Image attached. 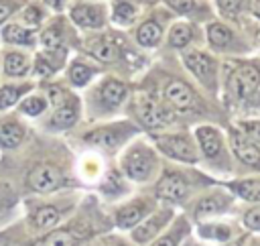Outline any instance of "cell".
Instances as JSON below:
<instances>
[{"label":"cell","instance_id":"cell-1","mask_svg":"<svg viewBox=\"0 0 260 246\" xmlns=\"http://www.w3.org/2000/svg\"><path fill=\"white\" fill-rule=\"evenodd\" d=\"M28 187L37 193H49L63 185V173L53 165H37L28 173Z\"/></svg>","mask_w":260,"mask_h":246},{"label":"cell","instance_id":"cell-2","mask_svg":"<svg viewBox=\"0 0 260 246\" xmlns=\"http://www.w3.org/2000/svg\"><path fill=\"white\" fill-rule=\"evenodd\" d=\"M152 167H154V157L146 148L132 150L124 161V171L134 181H146L152 173Z\"/></svg>","mask_w":260,"mask_h":246},{"label":"cell","instance_id":"cell-3","mask_svg":"<svg viewBox=\"0 0 260 246\" xmlns=\"http://www.w3.org/2000/svg\"><path fill=\"white\" fill-rule=\"evenodd\" d=\"M158 148L165 155H169V157H173L177 161H187V163L197 161V152H195L193 142L187 136H181V134L160 136L158 138Z\"/></svg>","mask_w":260,"mask_h":246},{"label":"cell","instance_id":"cell-4","mask_svg":"<svg viewBox=\"0 0 260 246\" xmlns=\"http://www.w3.org/2000/svg\"><path fill=\"white\" fill-rule=\"evenodd\" d=\"M260 87V71L252 65H242L234 75V89L240 98H252Z\"/></svg>","mask_w":260,"mask_h":246},{"label":"cell","instance_id":"cell-5","mask_svg":"<svg viewBox=\"0 0 260 246\" xmlns=\"http://www.w3.org/2000/svg\"><path fill=\"white\" fill-rule=\"evenodd\" d=\"M148 211H150V205H148V201H144V199L134 201V203H128V205H124L122 209H118V213H116V224H118L120 228H132V226H136L138 222H142Z\"/></svg>","mask_w":260,"mask_h":246},{"label":"cell","instance_id":"cell-6","mask_svg":"<svg viewBox=\"0 0 260 246\" xmlns=\"http://www.w3.org/2000/svg\"><path fill=\"white\" fill-rule=\"evenodd\" d=\"M156 195L162 199L177 201L187 195V181L181 175H165L156 185Z\"/></svg>","mask_w":260,"mask_h":246},{"label":"cell","instance_id":"cell-7","mask_svg":"<svg viewBox=\"0 0 260 246\" xmlns=\"http://www.w3.org/2000/svg\"><path fill=\"white\" fill-rule=\"evenodd\" d=\"M169 218H171V213H169V211H160V213H156V216H150L146 222H140V224L134 228L132 238H134L136 242H140V244H144V242L152 240V238L158 234V230L167 224V220H169Z\"/></svg>","mask_w":260,"mask_h":246},{"label":"cell","instance_id":"cell-8","mask_svg":"<svg viewBox=\"0 0 260 246\" xmlns=\"http://www.w3.org/2000/svg\"><path fill=\"white\" fill-rule=\"evenodd\" d=\"M124 138V132H120L118 128H98L93 132H89L85 136V140L93 146H100V148H106V150H112L120 144V140Z\"/></svg>","mask_w":260,"mask_h":246},{"label":"cell","instance_id":"cell-9","mask_svg":"<svg viewBox=\"0 0 260 246\" xmlns=\"http://www.w3.org/2000/svg\"><path fill=\"white\" fill-rule=\"evenodd\" d=\"M232 148L236 152V157L246 163V165H260V150L254 142H248L246 138H242L240 134H232Z\"/></svg>","mask_w":260,"mask_h":246},{"label":"cell","instance_id":"cell-10","mask_svg":"<svg viewBox=\"0 0 260 246\" xmlns=\"http://www.w3.org/2000/svg\"><path fill=\"white\" fill-rule=\"evenodd\" d=\"M138 114H140L142 124H146L148 128H158V126H165V122L173 118L169 112H165L162 108H158L156 104H152V102H148V100L140 104Z\"/></svg>","mask_w":260,"mask_h":246},{"label":"cell","instance_id":"cell-11","mask_svg":"<svg viewBox=\"0 0 260 246\" xmlns=\"http://www.w3.org/2000/svg\"><path fill=\"white\" fill-rule=\"evenodd\" d=\"M165 96L167 100L181 108V110H187L191 104H193V91L183 83V81H171L167 87H165Z\"/></svg>","mask_w":260,"mask_h":246},{"label":"cell","instance_id":"cell-12","mask_svg":"<svg viewBox=\"0 0 260 246\" xmlns=\"http://www.w3.org/2000/svg\"><path fill=\"white\" fill-rule=\"evenodd\" d=\"M183 61H185L187 69L193 71L197 77H207V75H211V71H213L211 59H209L207 55L199 53V51H187V53L183 55Z\"/></svg>","mask_w":260,"mask_h":246},{"label":"cell","instance_id":"cell-13","mask_svg":"<svg viewBox=\"0 0 260 246\" xmlns=\"http://www.w3.org/2000/svg\"><path fill=\"white\" fill-rule=\"evenodd\" d=\"M30 222L37 230H53L61 222V211L53 205H43V207L32 211Z\"/></svg>","mask_w":260,"mask_h":246},{"label":"cell","instance_id":"cell-14","mask_svg":"<svg viewBox=\"0 0 260 246\" xmlns=\"http://www.w3.org/2000/svg\"><path fill=\"white\" fill-rule=\"evenodd\" d=\"M228 207V199L223 195H207L203 199H199L197 207H195V218L197 220H205L209 216L221 213Z\"/></svg>","mask_w":260,"mask_h":246},{"label":"cell","instance_id":"cell-15","mask_svg":"<svg viewBox=\"0 0 260 246\" xmlns=\"http://www.w3.org/2000/svg\"><path fill=\"white\" fill-rule=\"evenodd\" d=\"M71 18H73V22H77L79 26H85V28H98L102 24V12L95 6L79 4L71 10Z\"/></svg>","mask_w":260,"mask_h":246},{"label":"cell","instance_id":"cell-16","mask_svg":"<svg viewBox=\"0 0 260 246\" xmlns=\"http://www.w3.org/2000/svg\"><path fill=\"white\" fill-rule=\"evenodd\" d=\"M79 242H81L79 232L71 228H61V230L51 232L39 246H77Z\"/></svg>","mask_w":260,"mask_h":246},{"label":"cell","instance_id":"cell-17","mask_svg":"<svg viewBox=\"0 0 260 246\" xmlns=\"http://www.w3.org/2000/svg\"><path fill=\"white\" fill-rule=\"evenodd\" d=\"M197 138H199V144H201V150H203L205 157L211 159V157H215V155L219 152L221 140H219V134H217L213 128H209V126L199 128V130H197Z\"/></svg>","mask_w":260,"mask_h":246},{"label":"cell","instance_id":"cell-18","mask_svg":"<svg viewBox=\"0 0 260 246\" xmlns=\"http://www.w3.org/2000/svg\"><path fill=\"white\" fill-rule=\"evenodd\" d=\"M100 98L108 106H118L126 98V87L120 81H114V79L112 81H106L102 85V89H100Z\"/></svg>","mask_w":260,"mask_h":246},{"label":"cell","instance_id":"cell-19","mask_svg":"<svg viewBox=\"0 0 260 246\" xmlns=\"http://www.w3.org/2000/svg\"><path fill=\"white\" fill-rule=\"evenodd\" d=\"M24 130L18 124H2L0 126V146L2 148H14L22 142Z\"/></svg>","mask_w":260,"mask_h":246},{"label":"cell","instance_id":"cell-20","mask_svg":"<svg viewBox=\"0 0 260 246\" xmlns=\"http://www.w3.org/2000/svg\"><path fill=\"white\" fill-rule=\"evenodd\" d=\"M136 39H138V43H140L142 47H152V45H156L158 39H160V26H158L154 20H146V22L138 28Z\"/></svg>","mask_w":260,"mask_h":246},{"label":"cell","instance_id":"cell-21","mask_svg":"<svg viewBox=\"0 0 260 246\" xmlns=\"http://www.w3.org/2000/svg\"><path fill=\"white\" fill-rule=\"evenodd\" d=\"M89 53H91L95 59L104 61V63H112V61L118 59V49H116V45H112V43H108V41H93V43L89 45Z\"/></svg>","mask_w":260,"mask_h":246},{"label":"cell","instance_id":"cell-22","mask_svg":"<svg viewBox=\"0 0 260 246\" xmlns=\"http://www.w3.org/2000/svg\"><path fill=\"white\" fill-rule=\"evenodd\" d=\"M2 35H4V39H6L8 43H14V45H30L32 39H35L32 30L22 28V26H18V24H8Z\"/></svg>","mask_w":260,"mask_h":246},{"label":"cell","instance_id":"cell-23","mask_svg":"<svg viewBox=\"0 0 260 246\" xmlns=\"http://www.w3.org/2000/svg\"><path fill=\"white\" fill-rule=\"evenodd\" d=\"M232 187L240 197L248 201H260V181H238Z\"/></svg>","mask_w":260,"mask_h":246},{"label":"cell","instance_id":"cell-24","mask_svg":"<svg viewBox=\"0 0 260 246\" xmlns=\"http://www.w3.org/2000/svg\"><path fill=\"white\" fill-rule=\"evenodd\" d=\"M4 69H6L8 75H14V77L26 73V69H28L26 57H22V55H18V53H8L6 59H4Z\"/></svg>","mask_w":260,"mask_h":246},{"label":"cell","instance_id":"cell-25","mask_svg":"<svg viewBox=\"0 0 260 246\" xmlns=\"http://www.w3.org/2000/svg\"><path fill=\"white\" fill-rule=\"evenodd\" d=\"M199 234L207 240H221V242H228L232 238V230L223 224H209V226H201L199 228Z\"/></svg>","mask_w":260,"mask_h":246},{"label":"cell","instance_id":"cell-26","mask_svg":"<svg viewBox=\"0 0 260 246\" xmlns=\"http://www.w3.org/2000/svg\"><path fill=\"white\" fill-rule=\"evenodd\" d=\"M191 37H193L191 26L185 24V22H179V24H175V26L171 28V33H169V43H171L173 47H185V45L191 41Z\"/></svg>","mask_w":260,"mask_h":246},{"label":"cell","instance_id":"cell-27","mask_svg":"<svg viewBox=\"0 0 260 246\" xmlns=\"http://www.w3.org/2000/svg\"><path fill=\"white\" fill-rule=\"evenodd\" d=\"M207 37H209L211 45H215V47H228L230 41H232V33H230L223 24H219V22L209 24V28H207Z\"/></svg>","mask_w":260,"mask_h":246},{"label":"cell","instance_id":"cell-28","mask_svg":"<svg viewBox=\"0 0 260 246\" xmlns=\"http://www.w3.org/2000/svg\"><path fill=\"white\" fill-rule=\"evenodd\" d=\"M75 120H77V108L71 106V104H65V106L57 108L55 114H53V124L55 126H71Z\"/></svg>","mask_w":260,"mask_h":246},{"label":"cell","instance_id":"cell-29","mask_svg":"<svg viewBox=\"0 0 260 246\" xmlns=\"http://www.w3.org/2000/svg\"><path fill=\"white\" fill-rule=\"evenodd\" d=\"M136 16V8L130 4V2H118L114 6V20L116 22H122V24H128L132 22Z\"/></svg>","mask_w":260,"mask_h":246},{"label":"cell","instance_id":"cell-30","mask_svg":"<svg viewBox=\"0 0 260 246\" xmlns=\"http://www.w3.org/2000/svg\"><path fill=\"white\" fill-rule=\"evenodd\" d=\"M41 43H43V47L47 49V51H57V49H61V45H63V37H61V30L59 28H47L43 35H41Z\"/></svg>","mask_w":260,"mask_h":246},{"label":"cell","instance_id":"cell-31","mask_svg":"<svg viewBox=\"0 0 260 246\" xmlns=\"http://www.w3.org/2000/svg\"><path fill=\"white\" fill-rule=\"evenodd\" d=\"M69 77H71V81L75 85H83L89 79V69L85 65H81V63H73L71 69H69Z\"/></svg>","mask_w":260,"mask_h":246},{"label":"cell","instance_id":"cell-32","mask_svg":"<svg viewBox=\"0 0 260 246\" xmlns=\"http://www.w3.org/2000/svg\"><path fill=\"white\" fill-rule=\"evenodd\" d=\"M18 96H20V89H18V87H14V85L2 87V89H0V108L12 106V104L18 100Z\"/></svg>","mask_w":260,"mask_h":246},{"label":"cell","instance_id":"cell-33","mask_svg":"<svg viewBox=\"0 0 260 246\" xmlns=\"http://www.w3.org/2000/svg\"><path fill=\"white\" fill-rule=\"evenodd\" d=\"M181 236H183V228H181V226H177L173 232L165 234L162 238H158V240H156V242H152L150 246H179Z\"/></svg>","mask_w":260,"mask_h":246},{"label":"cell","instance_id":"cell-34","mask_svg":"<svg viewBox=\"0 0 260 246\" xmlns=\"http://www.w3.org/2000/svg\"><path fill=\"white\" fill-rule=\"evenodd\" d=\"M20 108H22L24 114L37 116V114H41V112L45 110V100H43V98H26Z\"/></svg>","mask_w":260,"mask_h":246},{"label":"cell","instance_id":"cell-35","mask_svg":"<svg viewBox=\"0 0 260 246\" xmlns=\"http://www.w3.org/2000/svg\"><path fill=\"white\" fill-rule=\"evenodd\" d=\"M12 203H14V195H12L10 187L0 185V218L12 207Z\"/></svg>","mask_w":260,"mask_h":246},{"label":"cell","instance_id":"cell-36","mask_svg":"<svg viewBox=\"0 0 260 246\" xmlns=\"http://www.w3.org/2000/svg\"><path fill=\"white\" fill-rule=\"evenodd\" d=\"M244 226L248 230H260V207L248 209L244 213Z\"/></svg>","mask_w":260,"mask_h":246},{"label":"cell","instance_id":"cell-37","mask_svg":"<svg viewBox=\"0 0 260 246\" xmlns=\"http://www.w3.org/2000/svg\"><path fill=\"white\" fill-rule=\"evenodd\" d=\"M173 10L181 12V14H187L193 10V0H165Z\"/></svg>","mask_w":260,"mask_h":246},{"label":"cell","instance_id":"cell-38","mask_svg":"<svg viewBox=\"0 0 260 246\" xmlns=\"http://www.w3.org/2000/svg\"><path fill=\"white\" fill-rule=\"evenodd\" d=\"M217 4H219V8H221L228 16H234V14L240 10L242 0H217Z\"/></svg>","mask_w":260,"mask_h":246},{"label":"cell","instance_id":"cell-39","mask_svg":"<svg viewBox=\"0 0 260 246\" xmlns=\"http://www.w3.org/2000/svg\"><path fill=\"white\" fill-rule=\"evenodd\" d=\"M244 130L252 140L260 142V122H244Z\"/></svg>","mask_w":260,"mask_h":246},{"label":"cell","instance_id":"cell-40","mask_svg":"<svg viewBox=\"0 0 260 246\" xmlns=\"http://www.w3.org/2000/svg\"><path fill=\"white\" fill-rule=\"evenodd\" d=\"M49 98H51L53 106H57V108L65 106V96H63V91L59 87H49Z\"/></svg>","mask_w":260,"mask_h":246},{"label":"cell","instance_id":"cell-41","mask_svg":"<svg viewBox=\"0 0 260 246\" xmlns=\"http://www.w3.org/2000/svg\"><path fill=\"white\" fill-rule=\"evenodd\" d=\"M35 67H37V71H39L41 75H51V71H53V67H51L43 57L37 59V65H35Z\"/></svg>","mask_w":260,"mask_h":246},{"label":"cell","instance_id":"cell-42","mask_svg":"<svg viewBox=\"0 0 260 246\" xmlns=\"http://www.w3.org/2000/svg\"><path fill=\"white\" fill-rule=\"evenodd\" d=\"M10 12H12V6H10L8 2H0V22H2Z\"/></svg>","mask_w":260,"mask_h":246},{"label":"cell","instance_id":"cell-43","mask_svg":"<svg viewBox=\"0 0 260 246\" xmlns=\"http://www.w3.org/2000/svg\"><path fill=\"white\" fill-rule=\"evenodd\" d=\"M252 12L260 16V0H252Z\"/></svg>","mask_w":260,"mask_h":246},{"label":"cell","instance_id":"cell-44","mask_svg":"<svg viewBox=\"0 0 260 246\" xmlns=\"http://www.w3.org/2000/svg\"><path fill=\"white\" fill-rule=\"evenodd\" d=\"M45 2H47V4H51V6H61V2H63V0H45Z\"/></svg>","mask_w":260,"mask_h":246},{"label":"cell","instance_id":"cell-45","mask_svg":"<svg viewBox=\"0 0 260 246\" xmlns=\"http://www.w3.org/2000/svg\"><path fill=\"white\" fill-rule=\"evenodd\" d=\"M244 244V240H234V242H228L225 246H242Z\"/></svg>","mask_w":260,"mask_h":246},{"label":"cell","instance_id":"cell-46","mask_svg":"<svg viewBox=\"0 0 260 246\" xmlns=\"http://www.w3.org/2000/svg\"><path fill=\"white\" fill-rule=\"evenodd\" d=\"M258 43H260V35H258Z\"/></svg>","mask_w":260,"mask_h":246},{"label":"cell","instance_id":"cell-47","mask_svg":"<svg viewBox=\"0 0 260 246\" xmlns=\"http://www.w3.org/2000/svg\"><path fill=\"white\" fill-rule=\"evenodd\" d=\"M254 246H256V244H254Z\"/></svg>","mask_w":260,"mask_h":246}]
</instances>
